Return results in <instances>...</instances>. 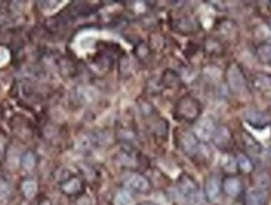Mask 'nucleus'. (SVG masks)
<instances>
[{
    "label": "nucleus",
    "instance_id": "21",
    "mask_svg": "<svg viewBox=\"0 0 271 205\" xmlns=\"http://www.w3.org/2000/svg\"><path fill=\"white\" fill-rule=\"evenodd\" d=\"M8 194H9V188L7 185L0 186V198H7Z\"/></svg>",
    "mask_w": 271,
    "mask_h": 205
},
{
    "label": "nucleus",
    "instance_id": "6",
    "mask_svg": "<svg viewBox=\"0 0 271 205\" xmlns=\"http://www.w3.org/2000/svg\"><path fill=\"white\" fill-rule=\"evenodd\" d=\"M227 82L232 92L239 93L245 88V76L237 66H231L227 72Z\"/></svg>",
    "mask_w": 271,
    "mask_h": 205
},
{
    "label": "nucleus",
    "instance_id": "20",
    "mask_svg": "<svg viewBox=\"0 0 271 205\" xmlns=\"http://www.w3.org/2000/svg\"><path fill=\"white\" fill-rule=\"evenodd\" d=\"M77 205H92V201H90L89 196H82V198L77 201Z\"/></svg>",
    "mask_w": 271,
    "mask_h": 205
},
{
    "label": "nucleus",
    "instance_id": "7",
    "mask_svg": "<svg viewBox=\"0 0 271 205\" xmlns=\"http://www.w3.org/2000/svg\"><path fill=\"white\" fill-rule=\"evenodd\" d=\"M179 143L180 147L186 155H195L198 151V140L191 132H182L181 136L179 137Z\"/></svg>",
    "mask_w": 271,
    "mask_h": 205
},
{
    "label": "nucleus",
    "instance_id": "17",
    "mask_svg": "<svg viewBox=\"0 0 271 205\" xmlns=\"http://www.w3.org/2000/svg\"><path fill=\"white\" fill-rule=\"evenodd\" d=\"M257 56L265 63L271 65V44H262L257 49Z\"/></svg>",
    "mask_w": 271,
    "mask_h": 205
},
{
    "label": "nucleus",
    "instance_id": "11",
    "mask_svg": "<svg viewBox=\"0 0 271 205\" xmlns=\"http://www.w3.org/2000/svg\"><path fill=\"white\" fill-rule=\"evenodd\" d=\"M255 86L264 93L271 92V74L257 73L255 77Z\"/></svg>",
    "mask_w": 271,
    "mask_h": 205
},
{
    "label": "nucleus",
    "instance_id": "19",
    "mask_svg": "<svg viewBox=\"0 0 271 205\" xmlns=\"http://www.w3.org/2000/svg\"><path fill=\"white\" fill-rule=\"evenodd\" d=\"M22 165L24 166V169H27V170H32L35 166V156L33 155L32 152L24 153V156H23L22 159Z\"/></svg>",
    "mask_w": 271,
    "mask_h": 205
},
{
    "label": "nucleus",
    "instance_id": "14",
    "mask_svg": "<svg viewBox=\"0 0 271 205\" xmlns=\"http://www.w3.org/2000/svg\"><path fill=\"white\" fill-rule=\"evenodd\" d=\"M81 188L82 183L77 178L69 179V180L67 181V183H64L63 186H62V189H63V191L66 194H76L81 190Z\"/></svg>",
    "mask_w": 271,
    "mask_h": 205
},
{
    "label": "nucleus",
    "instance_id": "8",
    "mask_svg": "<svg viewBox=\"0 0 271 205\" xmlns=\"http://www.w3.org/2000/svg\"><path fill=\"white\" fill-rule=\"evenodd\" d=\"M126 188L137 193H146L149 190V183L141 174H132L125 180Z\"/></svg>",
    "mask_w": 271,
    "mask_h": 205
},
{
    "label": "nucleus",
    "instance_id": "10",
    "mask_svg": "<svg viewBox=\"0 0 271 205\" xmlns=\"http://www.w3.org/2000/svg\"><path fill=\"white\" fill-rule=\"evenodd\" d=\"M266 193L264 190H251L245 196V205H266Z\"/></svg>",
    "mask_w": 271,
    "mask_h": 205
},
{
    "label": "nucleus",
    "instance_id": "15",
    "mask_svg": "<svg viewBox=\"0 0 271 205\" xmlns=\"http://www.w3.org/2000/svg\"><path fill=\"white\" fill-rule=\"evenodd\" d=\"M23 193L28 199H33L37 195L38 191V184L34 180H25L22 185Z\"/></svg>",
    "mask_w": 271,
    "mask_h": 205
},
{
    "label": "nucleus",
    "instance_id": "24",
    "mask_svg": "<svg viewBox=\"0 0 271 205\" xmlns=\"http://www.w3.org/2000/svg\"><path fill=\"white\" fill-rule=\"evenodd\" d=\"M141 205H154V204H152V203H143V204H141Z\"/></svg>",
    "mask_w": 271,
    "mask_h": 205
},
{
    "label": "nucleus",
    "instance_id": "23",
    "mask_svg": "<svg viewBox=\"0 0 271 205\" xmlns=\"http://www.w3.org/2000/svg\"><path fill=\"white\" fill-rule=\"evenodd\" d=\"M267 23H269V28H270V29H271V18H270L269 20H267Z\"/></svg>",
    "mask_w": 271,
    "mask_h": 205
},
{
    "label": "nucleus",
    "instance_id": "4",
    "mask_svg": "<svg viewBox=\"0 0 271 205\" xmlns=\"http://www.w3.org/2000/svg\"><path fill=\"white\" fill-rule=\"evenodd\" d=\"M203 190H205V196L207 198L208 201L219 200L221 195V190H223V181L218 175L208 176Z\"/></svg>",
    "mask_w": 271,
    "mask_h": 205
},
{
    "label": "nucleus",
    "instance_id": "22",
    "mask_svg": "<svg viewBox=\"0 0 271 205\" xmlns=\"http://www.w3.org/2000/svg\"><path fill=\"white\" fill-rule=\"evenodd\" d=\"M39 205H51V204H50V203H49V201H48V200H43V201H42V203H40Z\"/></svg>",
    "mask_w": 271,
    "mask_h": 205
},
{
    "label": "nucleus",
    "instance_id": "16",
    "mask_svg": "<svg viewBox=\"0 0 271 205\" xmlns=\"http://www.w3.org/2000/svg\"><path fill=\"white\" fill-rule=\"evenodd\" d=\"M237 168L242 171V173H250L252 170V163L246 155H240L236 160Z\"/></svg>",
    "mask_w": 271,
    "mask_h": 205
},
{
    "label": "nucleus",
    "instance_id": "9",
    "mask_svg": "<svg viewBox=\"0 0 271 205\" xmlns=\"http://www.w3.org/2000/svg\"><path fill=\"white\" fill-rule=\"evenodd\" d=\"M223 190L225 191L226 195L229 196H237L242 190V184L241 181L237 178H232V176H229L225 180L223 181Z\"/></svg>",
    "mask_w": 271,
    "mask_h": 205
},
{
    "label": "nucleus",
    "instance_id": "3",
    "mask_svg": "<svg viewBox=\"0 0 271 205\" xmlns=\"http://www.w3.org/2000/svg\"><path fill=\"white\" fill-rule=\"evenodd\" d=\"M179 190L183 199L188 201H193L197 198L198 186L192 178L187 175H182L179 180Z\"/></svg>",
    "mask_w": 271,
    "mask_h": 205
},
{
    "label": "nucleus",
    "instance_id": "18",
    "mask_svg": "<svg viewBox=\"0 0 271 205\" xmlns=\"http://www.w3.org/2000/svg\"><path fill=\"white\" fill-rule=\"evenodd\" d=\"M116 204L117 205H133V199L130 195V193L122 190L116 195Z\"/></svg>",
    "mask_w": 271,
    "mask_h": 205
},
{
    "label": "nucleus",
    "instance_id": "1",
    "mask_svg": "<svg viewBox=\"0 0 271 205\" xmlns=\"http://www.w3.org/2000/svg\"><path fill=\"white\" fill-rule=\"evenodd\" d=\"M201 114L200 102L192 97H183L177 105V115L183 121H195Z\"/></svg>",
    "mask_w": 271,
    "mask_h": 205
},
{
    "label": "nucleus",
    "instance_id": "12",
    "mask_svg": "<svg viewBox=\"0 0 271 205\" xmlns=\"http://www.w3.org/2000/svg\"><path fill=\"white\" fill-rule=\"evenodd\" d=\"M242 143H244L245 148L251 153H259L261 151V145L255 140L254 136H251L247 132H242Z\"/></svg>",
    "mask_w": 271,
    "mask_h": 205
},
{
    "label": "nucleus",
    "instance_id": "2",
    "mask_svg": "<svg viewBox=\"0 0 271 205\" xmlns=\"http://www.w3.org/2000/svg\"><path fill=\"white\" fill-rule=\"evenodd\" d=\"M216 131V122L211 116H206L201 119L196 124L195 127V136L198 141H208L212 138L213 134Z\"/></svg>",
    "mask_w": 271,
    "mask_h": 205
},
{
    "label": "nucleus",
    "instance_id": "5",
    "mask_svg": "<svg viewBox=\"0 0 271 205\" xmlns=\"http://www.w3.org/2000/svg\"><path fill=\"white\" fill-rule=\"evenodd\" d=\"M245 120L255 129H264L271 122L269 115L260 110H247L245 112Z\"/></svg>",
    "mask_w": 271,
    "mask_h": 205
},
{
    "label": "nucleus",
    "instance_id": "13",
    "mask_svg": "<svg viewBox=\"0 0 271 205\" xmlns=\"http://www.w3.org/2000/svg\"><path fill=\"white\" fill-rule=\"evenodd\" d=\"M212 138L219 147H225L231 140V135H230L229 130L226 127H220V129H216Z\"/></svg>",
    "mask_w": 271,
    "mask_h": 205
}]
</instances>
